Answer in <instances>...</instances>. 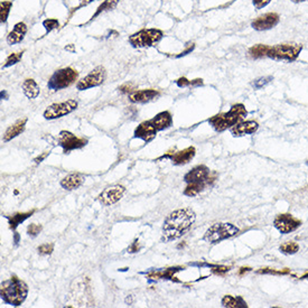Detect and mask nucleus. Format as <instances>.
<instances>
[{
    "mask_svg": "<svg viewBox=\"0 0 308 308\" xmlns=\"http://www.w3.org/2000/svg\"><path fill=\"white\" fill-rule=\"evenodd\" d=\"M195 220H196V214L190 207L175 210L165 220L163 232H161V241L169 242V241L182 238L191 230Z\"/></svg>",
    "mask_w": 308,
    "mask_h": 308,
    "instance_id": "nucleus-1",
    "label": "nucleus"
},
{
    "mask_svg": "<svg viewBox=\"0 0 308 308\" xmlns=\"http://www.w3.org/2000/svg\"><path fill=\"white\" fill-rule=\"evenodd\" d=\"M216 180L215 173L211 174L210 169L204 165H198L184 176L187 186L184 191L186 196H196L207 185H212Z\"/></svg>",
    "mask_w": 308,
    "mask_h": 308,
    "instance_id": "nucleus-2",
    "label": "nucleus"
},
{
    "mask_svg": "<svg viewBox=\"0 0 308 308\" xmlns=\"http://www.w3.org/2000/svg\"><path fill=\"white\" fill-rule=\"evenodd\" d=\"M2 301L11 306H20L28 295V286L18 277L12 276L1 284L0 290Z\"/></svg>",
    "mask_w": 308,
    "mask_h": 308,
    "instance_id": "nucleus-3",
    "label": "nucleus"
},
{
    "mask_svg": "<svg viewBox=\"0 0 308 308\" xmlns=\"http://www.w3.org/2000/svg\"><path fill=\"white\" fill-rule=\"evenodd\" d=\"M247 115L248 111L242 103H236V105H233L228 112H223V114L212 116V118L209 119V123L216 131L222 132L227 130V129L235 126L240 121H242Z\"/></svg>",
    "mask_w": 308,
    "mask_h": 308,
    "instance_id": "nucleus-4",
    "label": "nucleus"
},
{
    "mask_svg": "<svg viewBox=\"0 0 308 308\" xmlns=\"http://www.w3.org/2000/svg\"><path fill=\"white\" fill-rule=\"evenodd\" d=\"M164 33L157 28H144L129 37V43L135 48L155 46L163 39Z\"/></svg>",
    "mask_w": 308,
    "mask_h": 308,
    "instance_id": "nucleus-5",
    "label": "nucleus"
},
{
    "mask_svg": "<svg viewBox=\"0 0 308 308\" xmlns=\"http://www.w3.org/2000/svg\"><path fill=\"white\" fill-rule=\"evenodd\" d=\"M240 232L239 228L231 223H215L207 229L203 240L210 244H216L223 240L230 239Z\"/></svg>",
    "mask_w": 308,
    "mask_h": 308,
    "instance_id": "nucleus-6",
    "label": "nucleus"
},
{
    "mask_svg": "<svg viewBox=\"0 0 308 308\" xmlns=\"http://www.w3.org/2000/svg\"><path fill=\"white\" fill-rule=\"evenodd\" d=\"M303 49V45L297 43H284L270 46L267 57L274 61H285L291 63L298 58Z\"/></svg>",
    "mask_w": 308,
    "mask_h": 308,
    "instance_id": "nucleus-7",
    "label": "nucleus"
},
{
    "mask_svg": "<svg viewBox=\"0 0 308 308\" xmlns=\"http://www.w3.org/2000/svg\"><path fill=\"white\" fill-rule=\"evenodd\" d=\"M78 77V72L72 68H65L54 72L48 81V89L58 91L71 86L76 83Z\"/></svg>",
    "mask_w": 308,
    "mask_h": 308,
    "instance_id": "nucleus-8",
    "label": "nucleus"
},
{
    "mask_svg": "<svg viewBox=\"0 0 308 308\" xmlns=\"http://www.w3.org/2000/svg\"><path fill=\"white\" fill-rule=\"evenodd\" d=\"M77 109V101L73 99L66 100V101L60 103H53L49 107L46 108L44 111V118L47 120H53L57 118H62V116L70 115L71 112Z\"/></svg>",
    "mask_w": 308,
    "mask_h": 308,
    "instance_id": "nucleus-9",
    "label": "nucleus"
},
{
    "mask_svg": "<svg viewBox=\"0 0 308 308\" xmlns=\"http://www.w3.org/2000/svg\"><path fill=\"white\" fill-rule=\"evenodd\" d=\"M107 78V71L103 66H97L85 77L77 82V89L78 91H84L91 87H95L101 85Z\"/></svg>",
    "mask_w": 308,
    "mask_h": 308,
    "instance_id": "nucleus-10",
    "label": "nucleus"
},
{
    "mask_svg": "<svg viewBox=\"0 0 308 308\" xmlns=\"http://www.w3.org/2000/svg\"><path fill=\"white\" fill-rule=\"evenodd\" d=\"M58 144L63 148L64 153L68 154L72 151H76V149H81L84 147L87 144V138L78 137L72 134V132L63 130L60 132V136H58Z\"/></svg>",
    "mask_w": 308,
    "mask_h": 308,
    "instance_id": "nucleus-11",
    "label": "nucleus"
},
{
    "mask_svg": "<svg viewBox=\"0 0 308 308\" xmlns=\"http://www.w3.org/2000/svg\"><path fill=\"white\" fill-rule=\"evenodd\" d=\"M302 226V221L289 213L278 214L273 220V227L282 234H288Z\"/></svg>",
    "mask_w": 308,
    "mask_h": 308,
    "instance_id": "nucleus-12",
    "label": "nucleus"
},
{
    "mask_svg": "<svg viewBox=\"0 0 308 308\" xmlns=\"http://www.w3.org/2000/svg\"><path fill=\"white\" fill-rule=\"evenodd\" d=\"M280 22V17L277 12H267L257 17L255 20H252L251 27L258 32L269 31L273 27H276Z\"/></svg>",
    "mask_w": 308,
    "mask_h": 308,
    "instance_id": "nucleus-13",
    "label": "nucleus"
},
{
    "mask_svg": "<svg viewBox=\"0 0 308 308\" xmlns=\"http://www.w3.org/2000/svg\"><path fill=\"white\" fill-rule=\"evenodd\" d=\"M124 192H126V189L122 185L109 186L99 195V201L106 206L112 205L122 198Z\"/></svg>",
    "mask_w": 308,
    "mask_h": 308,
    "instance_id": "nucleus-14",
    "label": "nucleus"
},
{
    "mask_svg": "<svg viewBox=\"0 0 308 308\" xmlns=\"http://www.w3.org/2000/svg\"><path fill=\"white\" fill-rule=\"evenodd\" d=\"M259 124L255 120H248V121H240L235 126L230 128V132L233 137H242L245 135H252L258 130Z\"/></svg>",
    "mask_w": 308,
    "mask_h": 308,
    "instance_id": "nucleus-15",
    "label": "nucleus"
},
{
    "mask_svg": "<svg viewBox=\"0 0 308 308\" xmlns=\"http://www.w3.org/2000/svg\"><path fill=\"white\" fill-rule=\"evenodd\" d=\"M157 135V129L154 126L152 120L141 122L135 130V138L143 139L146 143H149Z\"/></svg>",
    "mask_w": 308,
    "mask_h": 308,
    "instance_id": "nucleus-16",
    "label": "nucleus"
},
{
    "mask_svg": "<svg viewBox=\"0 0 308 308\" xmlns=\"http://www.w3.org/2000/svg\"><path fill=\"white\" fill-rule=\"evenodd\" d=\"M159 94V91L154 89L140 90L135 91V92L129 94V100L132 103H147L155 100Z\"/></svg>",
    "mask_w": 308,
    "mask_h": 308,
    "instance_id": "nucleus-17",
    "label": "nucleus"
},
{
    "mask_svg": "<svg viewBox=\"0 0 308 308\" xmlns=\"http://www.w3.org/2000/svg\"><path fill=\"white\" fill-rule=\"evenodd\" d=\"M26 33H27V25L23 22L17 23L14 26V28H12V31L7 35V43L9 45L22 43L25 36H26Z\"/></svg>",
    "mask_w": 308,
    "mask_h": 308,
    "instance_id": "nucleus-18",
    "label": "nucleus"
},
{
    "mask_svg": "<svg viewBox=\"0 0 308 308\" xmlns=\"http://www.w3.org/2000/svg\"><path fill=\"white\" fill-rule=\"evenodd\" d=\"M195 154H196V151H195L193 146H191V147L183 149L181 152L174 153L170 157V160L174 165H186L195 157Z\"/></svg>",
    "mask_w": 308,
    "mask_h": 308,
    "instance_id": "nucleus-19",
    "label": "nucleus"
},
{
    "mask_svg": "<svg viewBox=\"0 0 308 308\" xmlns=\"http://www.w3.org/2000/svg\"><path fill=\"white\" fill-rule=\"evenodd\" d=\"M152 122L157 129V131H163L165 129L172 127L173 124L172 114H170L169 111H161L154 116L152 119Z\"/></svg>",
    "mask_w": 308,
    "mask_h": 308,
    "instance_id": "nucleus-20",
    "label": "nucleus"
},
{
    "mask_svg": "<svg viewBox=\"0 0 308 308\" xmlns=\"http://www.w3.org/2000/svg\"><path fill=\"white\" fill-rule=\"evenodd\" d=\"M26 123H27V118H24V119H19L18 121H16L14 124H11V126L5 131V135H3L2 140L5 141V143H8V141L16 138V137L19 136L20 134H23V132L25 131V128H26Z\"/></svg>",
    "mask_w": 308,
    "mask_h": 308,
    "instance_id": "nucleus-21",
    "label": "nucleus"
},
{
    "mask_svg": "<svg viewBox=\"0 0 308 308\" xmlns=\"http://www.w3.org/2000/svg\"><path fill=\"white\" fill-rule=\"evenodd\" d=\"M84 182V176L82 174H70L61 181V186L66 191H73L80 187Z\"/></svg>",
    "mask_w": 308,
    "mask_h": 308,
    "instance_id": "nucleus-22",
    "label": "nucleus"
},
{
    "mask_svg": "<svg viewBox=\"0 0 308 308\" xmlns=\"http://www.w3.org/2000/svg\"><path fill=\"white\" fill-rule=\"evenodd\" d=\"M22 87L24 94L26 95L28 99H36L40 93L39 86L34 78H26V80L24 81Z\"/></svg>",
    "mask_w": 308,
    "mask_h": 308,
    "instance_id": "nucleus-23",
    "label": "nucleus"
},
{
    "mask_svg": "<svg viewBox=\"0 0 308 308\" xmlns=\"http://www.w3.org/2000/svg\"><path fill=\"white\" fill-rule=\"evenodd\" d=\"M35 213V210L28 211V212H19V213H15L14 215L8 216V224H9L10 230L15 231L18 228L19 224H22L24 221H26L28 218Z\"/></svg>",
    "mask_w": 308,
    "mask_h": 308,
    "instance_id": "nucleus-24",
    "label": "nucleus"
},
{
    "mask_svg": "<svg viewBox=\"0 0 308 308\" xmlns=\"http://www.w3.org/2000/svg\"><path fill=\"white\" fill-rule=\"evenodd\" d=\"M221 304L223 307L228 308H248V304L245 303L244 299L241 296H231V295H226L222 298Z\"/></svg>",
    "mask_w": 308,
    "mask_h": 308,
    "instance_id": "nucleus-25",
    "label": "nucleus"
},
{
    "mask_svg": "<svg viewBox=\"0 0 308 308\" xmlns=\"http://www.w3.org/2000/svg\"><path fill=\"white\" fill-rule=\"evenodd\" d=\"M184 269L182 267H174V268H167L163 270H157V271H152L148 273V277L155 278V279H172L174 280L175 273L180 270Z\"/></svg>",
    "mask_w": 308,
    "mask_h": 308,
    "instance_id": "nucleus-26",
    "label": "nucleus"
},
{
    "mask_svg": "<svg viewBox=\"0 0 308 308\" xmlns=\"http://www.w3.org/2000/svg\"><path fill=\"white\" fill-rule=\"evenodd\" d=\"M119 2H120V0H105V1H103L101 5L97 8V10H95V12L92 15V17H91L89 22L85 23L84 25H87L89 23L92 22V20H94L95 18H98L100 15L103 14V12L114 10L115 8L118 6Z\"/></svg>",
    "mask_w": 308,
    "mask_h": 308,
    "instance_id": "nucleus-27",
    "label": "nucleus"
},
{
    "mask_svg": "<svg viewBox=\"0 0 308 308\" xmlns=\"http://www.w3.org/2000/svg\"><path fill=\"white\" fill-rule=\"evenodd\" d=\"M270 49V46L265 44H257L255 46L249 48V56L253 60H258V58L267 57L268 52Z\"/></svg>",
    "mask_w": 308,
    "mask_h": 308,
    "instance_id": "nucleus-28",
    "label": "nucleus"
},
{
    "mask_svg": "<svg viewBox=\"0 0 308 308\" xmlns=\"http://www.w3.org/2000/svg\"><path fill=\"white\" fill-rule=\"evenodd\" d=\"M279 250L281 253L284 255L290 256V255H295L299 251V244L295 241H287V242L282 243L279 247Z\"/></svg>",
    "mask_w": 308,
    "mask_h": 308,
    "instance_id": "nucleus-29",
    "label": "nucleus"
},
{
    "mask_svg": "<svg viewBox=\"0 0 308 308\" xmlns=\"http://www.w3.org/2000/svg\"><path fill=\"white\" fill-rule=\"evenodd\" d=\"M11 8L12 1H9V0H2V1L0 2V22L2 24L7 22Z\"/></svg>",
    "mask_w": 308,
    "mask_h": 308,
    "instance_id": "nucleus-30",
    "label": "nucleus"
},
{
    "mask_svg": "<svg viewBox=\"0 0 308 308\" xmlns=\"http://www.w3.org/2000/svg\"><path fill=\"white\" fill-rule=\"evenodd\" d=\"M24 53H25V51L10 54V55L6 58L5 63H3V65H2V68H9V66H12V65L19 63L20 60H22Z\"/></svg>",
    "mask_w": 308,
    "mask_h": 308,
    "instance_id": "nucleus-31",
    "label": "nucleus"
},
{
    "mask_svg": "<svg viewBox=\"0 0 308 308\" xmlns=\"http://www.w3.org/2000/svg\"><path fill=\"white\" fill-rule=\"evenodd\" d=\"M271 81H273V77L271 76L261 77L259 78H257V80H253V82H251V85L255 87L256 90H259V89H262L264 86L268 85Z\"/></svg>",
    "mask_w": 308,
    "mask_h": 308,
    "instance_id": "nucleus-32",
    "label": "nucleus"
},
{
    "mask_svg": "<svg viewBox=\"0 0 308 308\" xmlns=\"http://www.w3.org/2000/svg\"><path fill=\"white\" fill-rule=\"evenodd\" d=\"M43 26L45 31H46V34H48V33L53 32L54 29L60 27V22L56 18H47L43 22Z\"/></svg>",
    "mask_w": 308,
    "mask_h": 308,
    "instance_id": "nucleus-33",
    "label": "nucleus"
},
{
    "mask_svg": "<svg viewBox=\"0 0 308 308\" xmlns=\"http://www.w3.org/2000/svg\"><path fill=\"white\" fill-rule=\"evenodd\" d=\"M290 271L289 269H284V270H276L273 268H261L257 271V273L260 274H288Z\"/></svg>",
    "mask_w": 308,
    "mask_h": 308,
    "instance_id": "nucleus-34",
    "label": "nucleus"
},
{
    "mask_svg": "<svg viewBox=\"0 0 308 308\" xmlns=\"http://www.w3.org/2000/svg\"><path fill=\"white\" fill-rule=\"evenodd\" d=\"M39 255L41 256H49L54 251V243H44L37 248Z\"/></svg>",
    "mask_w": 308,
    "mask_h": 308,
    "instance_id": "nucleus-35",
    "label": "nucleus"
},
{
    "mask_svg": "<svg viewBox=\"0 0 308 308\" xmlns=\"http://www.w3.org/2000/svg\"><path fill=\"white\" fill-rule=\"evenodd\" d=\"M199 266H207V267L212 268V271L216 274H224L228 271H230L231 267H227V266H213V265H209V264H199Z\"/></svg>",
    "mask_w": 308,
    "mask_h": 308,
    "instance_id": "nucleus-36",
    "label": "nucleus"
},
{
    "mask_svg": "<svg viewBox=\"0 0 308 308\" xmlns=\"http://www.w3.org/2000/svg\"><path fill=\"white\" fill-rule=\"evenodd\" d=\"M41 229H43V227H41L40 224H35V223L29 224V226L27 227L28 235L32 236V238H35V236L38 235L41 232Z\"/></svg>",
    "mask_w": 308,
    "mask_h": 308,
    "instance_id": "nucleus-37",
    "label": "nucleus"
},
{
    "mask_svg": "<svg viewBox=\"0 0 308 308\" xmlns=\"http://www.w3.org/2000/svg\"><path fill=\"white\" fill-rule=\"evenodd\" d=\"M78 5L77 6V7H74V8H72V10H71V12H70V16L69 17L71 18L72 17V15L74 14V12L76 11H77V10H80L81 8H83V7H85V6H87V5H90L91 2H93L94 0H78Z\"/></svg>",
    "mask_w": 308,
    "mask_h": 308,
    "instance_id": "nucleus-38",
    "label": "nucleus"
},
{
    "mask_svg": "<svg viewBox=\"0 0 308 308\" xmlns=\"http://www.w3.org/2000/svg\"><path fill=\"white\" fill-rule=\"evenodd\" d=\"M270 2H271V0H252V5L255 6V8L258 10H260L262 9V8H265L266 6H268Z\"/></svg>",
    "mask_w": 308,
    "mask_h": 308,
    "instance_id": "nucleus-39",
    "label": "nucleus"
},
{
    "mask_svg": "<svg viewBox=\"0 0 308 308\" xmlns=\"http://www.w3.org/2000/svg\"><path fill=\"white\" fill-rule=\"evenodd\" d=\"M119 90L121 91L122 93H132V91L135 90V84L134 83H124L121 86L119 87Z\"/></svg>",
    "mask_w": 308,
    "mask_h": 308,
    "instance_id": "nucleus-40",
    "label": "nucleus"
},
{
    "mask_svg": "<svg viewBox=\"0 0 308 308\" xmlns=\"http://www.w3.org/2000/svg\"><path fill=\"white\" fill-rule=\"evenodd\" d=\"M194 48H195V44H194V43H187L186 48H185L184 51H183L182 53L178 54V55H176V57H177V58H180V57L185 56V55H187V54L192 53V52L194 51Z\"/></svg>",
    "mask_w": 308,
    "mask_h": 308,
    "instance_id": "nucleus-41",
    "label": "nucleus"
},
{
    "mask_svg": "<svg viewBox=\"0 0 308 308\" xmlns=\"http://www.w3.org/2000/svg\"><path fill=\"white\" fill-rule=\"evenodd\" d=\"M176 84L180 87H186V86H191V81L187 80L186 77H180L176 81Z\"/></svg>",
    "mask_w": 308,
    "mask_h": 308,
    "instance_id": "nucleus-42",
    "label": "nucleus"
},
{
    "mask_svg": "<svg viewBox=\"0 0 308 308\" xmlns=\"http://www.w3.org/2000/svg\"><path fill=\"white\" fill-rule=\"evenodd\" d=\"M137 251H139V241L136 239L134 242H132V244L130 245V247L128 248V252L134 253V252H137Z\"/></svg>",
    "mask_w": 308,
    "mask_h": 308,
    "instance_id": "nucleus-43",
    "label": "nucleus"
},
{
    "mask_svg": "<svg viewBox=\"0 0 308 308\" xmlns=\"http://www.w3.org/2000/svg\"><path fill=\"white\" fill-rule=\"evenodd\" d=\"M199 85H203L202 78H195V80L191 81V86H199Z\"/></svg>",
    "mask_w": 308,
    "mask_h": 308,
    "instance_id": "nucleus-44",
    "label": "nucleus"
},
{
    "mask_svg": "<svg viewBox=\"0 0 308 308\" xmlns=\"http://www.w3.org/2000/svg\"><path fill=\"white\" fill-rule=\"evenodd\" d=\"M48 155H49V153H44L43 155H40V156H38L37 158H35V163H37V164L40 163V161H43V160L45 159V158H46Z\"/></svg>",
    "mask_w": 308,
    "mask_h": 308,
    "instance_id": "nucleus-45",
    "label": "nucleus"
},
{
    "mask_svg": "<svg viewBox=\"0 0 308 308\" xmlns=\"http://www.w3.org/2000/svg\"><path fill=\"white\" fill-rule=\"evenodd\" d=\"M251 270V268H249V267H242V268H240V271H239V274L240 276H242V274L244 273V272H248V271H250Z\"/></svg>",
    "mask_w": 308,
    "mask_h": 308,
    "instance_id": "nucleus-46",
    "label": "nucleus"
},
{
    "mask_svg": "<svg viewBox=\"0 0 308 308\" xmlns=\"http://www.w3.org/2000/svg\"><path fill=\"white\" fill-rule=\"evenodd\" d=\"M65 49H66V51H71V52H74V51H76V49H73V44H70L69 46H66V47H65Z\"/></svg>",
    "mask_w": 308,
    "mask_h": 308,
    "instance_id": "nucleus-47",
    "label": "nucleus"
},
{
    "mask_svg": "<svg viewBox=\"0 0 308 308\" xmlns=\"http://www.w3.org/2000/svg\"><path fill=\"white\" fill-rule=\"evenodd\" d=\"M301 279H308V271L306 273L303 274V276L301 277Z\"/></svg>",
    "mask_w": 308,
    "mask_h": 308,
    "instance_id": "nucleus-48",
    "label": "nucleus"
},
{
    "mask_svg": "<svg viewBox=\"0 0 308 308\" xmlns=\"http://www.w3.org/2000/svg\"><path fill=\"white\" fill-rule=\"evenodd\" d=\"M291 1L295 2V3H299V2H304V1H307V0H291Z\"/></svg>",
    "mask_w": 308,
    "mask_h": 308,
    "instance_id": "nucleus-49",
    "label": "nucleus"
}]
</instances>
